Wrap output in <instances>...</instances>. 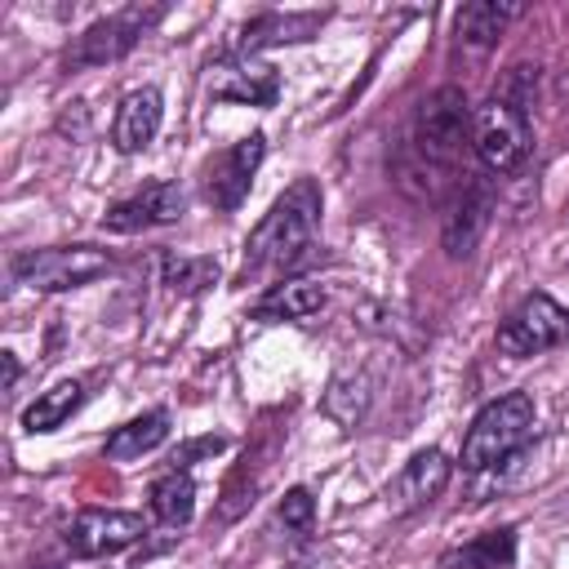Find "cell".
Returning a JSON list of instances; mask_svg holds the SVG:
<instances>
[{"label":"cell","instance_id":"603a6c76","mask_svg":"<svg viewBox=\"0 0 569 569\" xmlns=\"http://www.w3.org/2000/svg\"><path fill=\"white\" fill-rule=\"evenodd\" d=\"M280 525L289 529V533H311V520H316V498L307 493V489H289L284 498H280Z\"/></svg>","mask_w":569,"mask_h":569},{"label":"cell","instance_id":"44dd1931","mask_svg":"<svg viewBox=\"0 0 569 569\" xmlns=\"http://www.w3.org/2000/svg\"><path fill=\"white\" fill-rule=\"evenodd\" d=\"M191 511H196V485H191L187 471H169V476H160L151 485V516L160 525L182 529L191 520Z\"/></svg>","mask_w":569,"mask_h":569},{"label":"cell","instance_id":"9c48e42d","mask_svg":"<svg viewBox=\"0 0 569 569\" xmlns=\"http://www.w3.org/2000/svg\"><path fill=\"white\" fill-rule=\"evenodd\" d=\"M262 156H267V138H262V133H249V138H240L236 147H227L222 156H213V160L204 164V178H200L204 200H209L213 209H236V204L249 196Z\"/></svg>","mask_w":569,"mask_h":569},{"label":"cell","instance_id":"ac0fdd59","mask_svg":"<svg viewBox=\"0 0 569 569\" xmlns=\"http://www.w3.org/2000/svg\"><path fill=\"white\" fill-rule=\"evenodd\" d=\"M525 13V4H498V0H476V4H462L458 9V18H453V27H458V40L467 44V49H489L516 18Z\"/></svg>","mask_w":569,"mask_h":569},{"label":"cell","instance_id":"7c38bea8","mask_svg":"<svg viewBox=\"0 0 569 569\" xmlns=\"http://www.w3.org/2000/svg\"><path fill=\"white\" fill-rule=\"evenodd\" d=\"M187 209V196L178 182H147L142 191H133L129 200H116L107 213H102V227L107 231H147V227H164V222H178Z\"/></svg>","mask_w":569,"mask_h":569},{"label":"cell","instance_id":"d6986e66","mask_svg":"<svg viewBox=\"0 0 569 569\" xmlns=\"http://www.w3.org/2000/svg\"><path fill=\"white\" fill-rule=\"evenodd\" d=\"M164 436H169V409H147L142 418H129L124 427H116L107 436V458L133 462V458L151 453L156 445H164Z\"/></svg>","mask_w":569,"mask_h":569},{"label":"cell","instance_id":"484cf974","mask_svg":"<svg viewBox=\"0 0 569 569\" xmlns=\"http://www.w3.org/2000/svg\"><path fill=\"white\" fill-rule=\"evenodd\" d=\"M36 569H62V565H36Z\"/></svg>","mask_w":569,"mask_h":569},{"label":"cell","instance_id":"9a60e30c","mask_svg":"<svg viewBox=\"0 0 569 569\" xmlns=\"http://www.w3.org/2000/svg\"><path fill=\"white\" fill-rule=\"evenodd\" d=\"M325 13H262L253 22H244L240 40H236V53H258L267 44H298V40H311L320 31Z\"/></svg>","mask_w":569,"mask_h":569},{"label":"cell","instance_id":"6da1fadb","mask_svg":"<svg viewBox=\"0 0 569 569\" xmlns=\"http://www.w3.org/2000/svg\"><path fill=\"white\" fill-rule=\"evenodd\" d=\"M320 209H325V196H320L316 178H298L293 187H284L244 240V271L298 262L302 249H311V240L320 231Z\"/></svg>","mask_w":569,"mask_h":569},{"label":"cell","instance_id":"52a82bcc","mask_svg":"<svg viewBox=\"0 0 569 569\" xmlns=\"http://www.w3.org/2000/svg\"><path fill=\"white\" fill-rule=\"evenodd\" d=\"M569 342V307H560L551 293H529L502 325H498V351L511 360L538 356Z\"/></svg>","mask_w":569,"mask_h":569},{"label":"cell","instance_id":"8992f818","mask_svg":"<svg viewBox=\"0 0 569 569\" xmlns=\"http://www.w3.org/2000/svg\"><path fill=\"white\" fill-rule=\"evenodd\" d=\"M164 18V4H124L120 13L111 18H98L84 36H76V44L67 49V67L80 71V67H107V62H120L156 22Z\"/></svg>","mask_w":569,"mask_h":569},{"label":"cell","instance_id":"5b68a950","mask_svg":"<svg viewBox=\"0 0 569 569\" xmlns=\"http://www.w3.org/2000/svg\"><path fill=\"white\" fill-rule=\"evenodd\" d=\"M467 138H471V111H467L462 89L445 84V89L427 93L422 107H418V120H413L418 156L436 169H449V164H458Z\"/></svg>","mask_w":569,"mask_h":569},{"label":"cell","instance_id":"ba28073f","mask_svg":"<svg viewBox=\"0 0 569 569\" xmlns=\"http://www.w3.org/2000/svg\"><path fill=\"white\" fill-rule=\"evenodd\" d=\"M147 533L138 511H116V507H84L76 511L71 529H67V551L80 560H98V556H116L124 547H133Z\"/></svg>","mask_w":569,"mask_h":569},{"label":"cell","instance_id":"30bf717a","mask_svg":"<svg viewBox=\"0 0 569 569\" xmlns=\"http://www.w3.org/2000/svg\"><path fill=\"white\" fill-rule=\"evenodd\" d=\"M449 476H453V462H449L440 449H418V453L387 480L382 502H387L391 516H409V511L427 507L431 498H440L445 485H449Z\"/></svg>","mask_w":569,"mask_h":569},{"label":"cell","instance_id":"277c9868","mask_svg":"<svg viewBox=\"0 0 569 569\" xmlns=\"http://www.w3.org/2000/svg\"><path fill=\"white\" fill-rule=\"evenodd\" d=\"M471 147L489 173H516L533 151V129L525 107L493 98L471 116Z\"/></svg>","mask_w":569,"mask_h":569},{"label":"cell","instance_id":"2e32d148","mask_svg":"<svg viewBox=\"0 0 569 569\" xmlns=\"http://www.w3.org/2000/svg\"><path fill=\"white\" fill-rule=\"evenodd\" d=\"M325 302H329L325 284H316V280H280V284H271V289L253 302V316H258V320H307V316H316Z\"/></svg>","mask_w":569,"mask_h":569},{"label":"cell","instance_id":"5bb4252c","mask_svg":"<svg viewBox=\"0 0 569 569\" xmlns=\"http://www.w3.org/2000/svg\"><path fill=\"white\" fill-rule=\"evenodd\" d=\"M489 209H493V187L485 178L462 182V191H458V200H453V209L445 218V249H449V258H467L476 249V240H480V231L489 222Z\"/></svg>","mask_w":569,"mask_h":569},{"label":"cell","instance_id":"4fadbf2b","mask_svg":"<svg viewBox=\"0 0 569 569\" xmlns=\"http://www.w3.org/2000/svg\"><path fill=\"white\" fill-rule=\"evenodd\" d=\"M160 120H164V98H160V89H151V84L129 89V93L120 98V107H116V120H111V142H116V151H124V156L142 151V147L160 133Z\"/></svg>","mask_w":569,"mask_h":569},{"label":"cell","instance_id":"cb8c5ba5","mask_svg":"<svg viewBox=\"0 0 569 569\" xmlns=\"http://www.w3.org/2000/svg\"><path fill=\"white\" fill-rule=\"evenodd\" d=\"M218 276L213 262H187V258H164V280L173 289H204Z\"/></svg>","mask_w":569,"mask_h":569},{"label":"cell","instance_id":"e0dca14e","mask_svg":"<svg viewBox=\"0 0 569 569\" xmlns=\"http://www.w3.org/2000/svg\"><path fill=\"white\" fill-rule=\"evenodd\" d=\"M516 560V529L502 525V529H489L462 547H449L436 569H507Z\"/></svg>","mask_w":569,"mask_h":569},{"label":"cell","instance_id":"d4e9b609","mask_svg":"<svg viewBox=\"0 0 569 569\" xmlns=\"http://www.w3.org/2000/svg\"><path fill=\"white\" fill-rule=\"evenodd\" d=\"M13 382H18V356L4 351V391H13Z\"/></svg>","mask_w":569,"mask_h":569},{"label":"cell","instance_id":"3957f363","mask_svg":"<svg viewBox=\"0 0 569 569\" xmlns=\"http://www.w3.org/2000/svg\"><path fill=\"white\" fill-rule=\"evenodd\" d=\"M111 271V253L98 244H53L13 258V280L31 293H67Z\"/></svg>","mask_w":569,"mask_h":569},{"label":"cell","instance_id":"7402d4cb","mask_svg":"<svg viewBox=\"0 0 569 569\" xmlns=\"http://www.w3.org/2000/svg\"><path fill=\"white\" fill-rule=\"evenodd\" d=\"M365 409H369V382L356 378V373H338V378L329 382V391H325V413H329L342 431H351V427L365 418Z\"/></svg>","mask_w":569,"mask_h":569},{"label":"cell","instance_id":"ffe728a7","mask_svg":"<svg viewBox=\"0 0 569 569\" xmlns=\"http://www.w3.org/2000/svg\"><path fill=\"white\" fill-rule=\"evenodd\" d=\"M80 400H84V387H80L76 378H67V382H58V387L40 391V396H36V405H27L22 427H27L31 436H36V431H58V427L80 409Z\"/></svg>","mask_w":569,"mask_h":569},{"label":"cell","instance_id":"8fae6325","mask_svg":"<svg viewBox=\"0 0 569 569\" xmlns=\"http://www.w3.org/2000/svg\"><path fill=\"white\" fill-rule=\"evenodd\" d=\"M209 93L222 102L271 107L280 98V76H276V67L258 62L253 53H231V58L209 62Z\"/></svg>","mask_w":569,"mask_h":569},{"label":"cell","instance_id":"7a4b0ae2","mask_svg":"<svg viewBox=\"0 0 569 569\" xmlns=\"http://www.w3.org/2000/svg\"><path fill=\"white\" fill-rule=\"evenodd\" d=\"M533 436V396L529 391H507L498 400H489L462 440V467L467 471H489L498 462H507L511 453H520Z\"/></svg>","mask_w":569,"mask_h":569}]
</instances>
